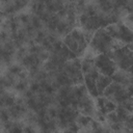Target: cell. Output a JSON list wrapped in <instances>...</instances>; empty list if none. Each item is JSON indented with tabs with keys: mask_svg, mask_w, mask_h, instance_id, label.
I'll list each match as a JSON object with an SVG mask.
<instances>
[{
	"mask_svg": "<svg viewBox=\"0 0 133 133\" xmlns=\"http://www.w3.org/2000/svg\"><path fill=\"white\" fill-rule=\"evenodd\" d=\"M114 39L107 33L105 28H99L94 32V35L89 42L90 48L98 53H107L112 50Z\"/></svg>",
	"mask_w": 133,
	"mask_h": 133,
	"instance_id": "obj_1",
	"label": "cell"
},
{
	"mask_svg": "<svg viewBox=\"0 0 133 133\" xmlns=\"http://www.w3.org/2000/svg\"><path fill=\"white\" fill-rule=\"evenodd\" d=\"M94 63L98 71L106 76H112L116 71V64L114 61L107 55V53H100L94 58Z\"/></svg>",
	"mask_w": 133,
	"mask_h": 133,
	"instance_id": "obj_2",
	"label": "cell"
},
{
	"mask_svg": "<svg viewBox=\"0 0 133 133\" xmlns=\"http://www.w3.org/2000/svg\"><path fill=\"white\" fill-rule=\"evenodd\" d=\"M117 27H118V37H117V41L123 42L125 45L132 43L133 36H132L131 28L128 27L126 24H123L121 22L117 23Z\"/></svg>",
	"mask_w": 133,
	"mask_h": 133,
	"instance_id": "obj_3",
	"label": "cell"
},
{
	"mask_svg": "<svg viewBox=\"0 0 133 133\" xmlns=\"http://www.w3.org/2000/svg\"><path fill=\"white\" fill-rule=\"evenodd\" d=\"M112 81L110 76H106L100 73V75L98 76V78L96 79V86H97V90L99 96H102L104 89L110 84V82Z\"/></svg>",
	"mask_w": 133,
	"mask_h": 133,
	"instance_id": "obj_4",
	"label": "cell"
},
{
	"mask_svg": "<svg viewBox=\"0 0 133 133\" xmlns=\"http://www.w3.org/2000/svg\"><path fill=\"white\" fill-rule=\"evenodd\" d=\"M84 76V86L86 87V90L88 92V95L92 98H97L99 96L98 90H97V86H96V80L92 79L90 76L88 75H83Z\"/></svg>",
	"mask_w": 133,
	"mask_h": 133,
	"instance_id": "obj_5",
	"label": "cell"
},
{
	"mask_svg": "<svg viewBox=\"0 0 133 133\" xmlns=\"http://www.w3.org/2000/svg\"><path fill=\"white\" fill-rule=\"evenodd\" d=\"M73 28H74V27H73L70 23H68L64 19H61V20L58 22L57 26H56V34H57V35H65V34H68V33H70V31H71Z\"/></svg>",
	"mask_w": 133,
	"mask_h": 133,
	"instance_id": "obj_6",
	"label": "cell"
},
{
	"mask_svg": "<svg viewBox=\"0 0 133 133\" xmlns=\"http://www.w3.org/2000/svg\"><path fill=\"white\" fill-rule=\"evenodd\" d=\"M35 30H41L42 28H43V21L36 16V15H34V14H32V15H29V22H28Z\"/></svg>",
	"mask_w": 133,
	"mask_h": 133,
	"instance_id": "obj_7",
	"label": "cell"
},
{
	"mask_svg": "<svg viewBox=\"0 0 133 133\" xmlns=\"http://www.w3.org/2000/svg\"><path fill=\"white\" fill-rule=\"evenodd\" d=\"M91 118H92L91 116H87V115H84V114L79 113V115L76 118V124L80 128L81 127H87V126H89V123H90Z\"/></svg>",
	"mask_w": 133,
	"mask_h": 133,
	"instance_id": "obj_8",
	"label": "cell"
},
{
	"mask_svg": "<svg viewBox=\"0 0 133 133\" xmlns=\"http://www.w3.org/2000/svg\"><path fill=\"white\" fill-rule=\"evenodd\" d=\"M28 79H23V80H18L16 82V84L14 85V88L17 90V91H24L25 89L28 88Z\"/></svg>",
	"mask_w": 133,
	"mask_h": 133,
	"instance_id": "obj_9",
	"label": "cell"
},
{
	"mask_svg": "<svg viewBox=\"0 0 133 133\" xmlns=\"http://www.w3.org/2000/svg\"><path fill=\"white\" fill-rule=\"evenodd\" d=\"M2 98H3V101H4V106L5 107H10L16 103V98L12 95L4 92V94H2Z\"/></svg>",
	"mask_w": 133,
	"mask_h": 133,
	"instance_id": "obj_10",
	"label": "cell"
},
{
	"mask_svg": "<svg viewBox=\"0 0 133 133\" xmlns=\"http://www.w3.org/2000/svg\"><path fill=\"white\" fill-rule=\"evenodd\" d=\"M11 2H12V5L16 9V12H17V11L21 10L22 8H24L28 4L29 0H11Z\"/></svg>",
	"mask_w": 133,
	"mask_h": 133,
	"instance_id": "obj_11",
	"label": "cell"
},
{
	"mask_svg": "<svg viewBox=\"0 0 133 133\" xmlns=\"http://www.w3.org/2000/svg\"><path fill=\"white\" fill-rule=\"evenodd\" d=\"M9 119H10V116H9L7 108H0V122L4 124Z\"/></svg>",
	"mask_w": 133,
	"mask_h": 133,
	"instance_id": "obj_12",
	"label": "cell"
},
{
	"mask_svg": "<svg viewBox=\"0 0 133 133\" xmlns=\"http://www.w3.org/2000/svg\"><path fill=\"white\" fill-rule=\"evenodd\" d=\"M22 71H23L22 65H20V64H11V65H9L7 72L10 73V74H12V75H15V76H17Z\"/></svg>",
	"mask_w": 133,
	"mask_h": 133,
	"instance_id": "obj_13",
	"label": "cell"
},
{
	"mask_svg": "<svg viewBox=\"0 0 133 133\" xmlns=\"http://www.w3.org/2000/svg\"><path fill=\"white\" fill-rule=\"evenodd\" d=\"M18 19L20 21L21 24H27L29 22V15H26V14H21L18 16Z\"/></svg>",
	"mask_w": 133,
	"mask_h": 133,
	"instance_id": "obj_14",
	"label": "cell"
},
{
	"mask_svg": "<svg viewBox=\"0 0 133 133\" xmlns=\"http://www.w3.org/2000/svg\"><path fill=\"white\" fill-rule=\"evenodd\" d=\"M23 132H34V129H33V128H31V127H30V125H29L28 127L23 128Z\"/></svg>",
	"mask_w": 133,
	"mask_h": 133,
	"instance_id": "obj_15",
	"label": "cell"
},
{
	"mask_svg": "<svg viewBox=\"0 0 133 133\" xmlns=\"http://www.w3.org/2000/svg\"><path fill=\"white\" fill-rule=\"evenodd\" d=\"M11 0H0V3H1V5L2 4H6V3H8V2H10Z\"/></svg>",
	"mask_w": 133,
	"mask_h": 133,
	"instance_id": "obj_16",
	"label": "cell"
},
{
	"mask_svg": "<svg viewBox=\"0 0 133 133\" xmlns=\"http://www.w3.org/2000/svg\"><path fill=\"white\" fill-rule=\"evenodd\" d=\"M78 0H68V2L69 3H75V2H77Z\"/></svg>",
	"mask_w": 133,
	"mask_h": 133,
	"instance_id": "obj_17",
	"label": "cell"
}]
</instances>
